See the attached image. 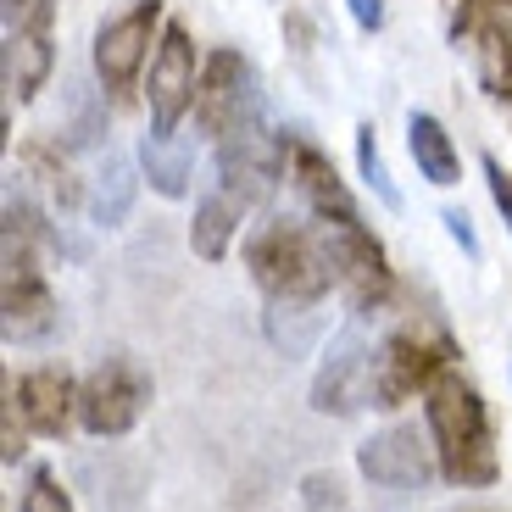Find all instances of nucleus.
Segmentation results:
<instances>
[{
    "label": "nucleus",
    "mask_w": 512,
    "mask_h": 512,
    "mask_svg": "<svg viewBox=\"0 0 512 512\" xmlns=\"http://www.w3.org/2000/svg\"><path fill=\"white\" fill-rule=\"evenodd\" d=\"M407 151H412L418 173L435 184V190H451V184L462 179L457 140L446 134V123H440V117H429V112H412V117H407Z\"/></svg>",
    "instance_id": "17"
},
{
    "label": "nucleus",
    "mask_w": 512,
    "mask_h": 512,
    "mask_svg": "<svg viewBox=\"0 0 512 512\" xmlns=\"http://www.w3.org/2000/svg\"><path fill=\"white\" fill-rule=\"evenodd\" d=\"M212 145H218V184L245 206H268L273 190L290 179V134H273L268 112H251Z\"/></svg>",
    "instance_id": "5"
},
{
    "label": "nucleus",
    "mask_w": 512,
    "mask_h": 512,
    "mask_svg": "<svg viewBox=\"0 0 512 512\" xmlns=\"http://www.w3.org/2000/svg\"><path fill=\"white\" fill-rule=\"evenodd\" d=\"M251 112H262V90H256V73L240 51H212L201 62V84H195V134L201 140H223L234 123H245Z\"/></svg>",
    "instance_id": "10"
},
{
    "label": "nucleus",
    "mask_w": 512,
    "mask_h": 512,
    "mask_svg": "<svg viewBox=\"0 0 512 512\" xmlns=\"http://www.w3.org/2000/svg\"><path fill=\"white\" fill-rule=\"evenodd\" d=\"M262 334L279 357H307L323 340V301H268Z\"/></svg>",
    "instance_id": "18"
},
{
    "label": "nucleus",
    "mask_w": 512,
    "mask_h": 512,
    "mask_svg": "<svg viewBox=\"0 0 512 512\" xmlns=\"http://www.w3.org/2000/svg\"><path fill=\"white\" fill-rule=\"evenodd\" d=\"M162 0H134L128 12L106 17L101 34H95V78H101V90L112 95V101H128V90H134V78L151 67V51L156 39H162Z\"/></svg>",
    "instance_id": "8"
},
{
    "label": "nucleus",
    "mask_w": 512,
    "mask_h": 512,
    "mask_svg": "<svg viewBox=\"0 0 512 512\" xmlns=\"http://www.w3.org/2000/svg\"><path fill=\"white\" fill-rule=\"evenodd\" d=\"M485 184H490V201H496L501 223H507V234H512V173L501 167V156H485Z\"/></svg>",
    "instance_id": "24"
},
{
    "label": "nucleus",
    "mask_w": 512,
    "mask_h": 512,
    "mask_svg": "<svg viewBox=\"0 0 512 512\" xmlns=\"http://www.w3.org/2000/svg\"><path fill=\"white\" fill-rule=\"evenodd\" d=\"M17 512H73V496L56 485L51 468H34V474H28V490H23V507H17Z\"/></svg>",
    "instance_id": "23"
},
{
    "label": "nucleus",
    "mask_w": 512,
    "mask_h": 512,
    "mask_svg": "<svg viewBox=\"0 0 512 512\" xmlns=\"http://www.w3.org/2000/svg\"><path fill=\"white\" fill-rule=\"evenodd\" d=\"M357 474L379 496H418L440 474L435 440L423 435L418 423H390V429H379L357 446Z\"/></svg>",
    "instance_id": "9"
},
{
    "label": "nucleus",
    "mask_w": 512,
    "mask_h": 512,
    "mask_svg": "<svg viewBox=\"0 0 512 512\" xmlns=\"http://www.w3.org/2000/svg\"><path fill=\"white\" fill-rule=\"evenodd\" d=\"M457 362V340L440 329L435 318H407L379 340L373 351V407L379 412H396L407 407L418 390L440 379V373Z\"/></svg>",
    "instance_id": "4"
},
{
    "label": "nucleus",
    "mask_w": 512,
    "mask_h": 512,
    "mask_svg": "<svg viewBox=\"0 0 512 512\" xmlns=\"http://www.w3.org/2000/svg\"><path fill=\"white\" fill-rule=\"evenodd\" d=\"M6 401L17 407V418L28 423V435H45V440H62L67 423L78 418V384L67 368L45 362V368H28L23 379L6 384Z\"/></svg>",
    "instance_id": "14"
},
{
    "label": "nucleus",
    "mask_w": 512,
    "mask_h": 512,
    "mask_svg": "<svg viewBox=\"0 0 512 512\" xmlns=\"http://www.w3.org/2000/svg\"><path fill=\"white\" fill-rule=\"evenodd\" d=\"M151 412V373L134 357H101L78 384V429L95 440H117Z\"/></svg>",
    "instance_id": "7"
},
{
    "label": "nucleus",
    "mask_w": 512,
    "mask_h": 512,
    "mask_svg": "<svg viewBox=\"0 0 512 512\" xmlns=\"http://www.w3.org/2000/svg\"><path fill=\"white\" fill-rule=\"evenodd\" d=\"M490 6H496V12H507V17H512V0H490Z\"/></svg>",
    "instance_id": "28"
},
{
    "label": "nucleus",
    "mask_w": 512,
    "mask_h": 512,
    "mask_svg": "<svg viewBox=\"0 0 512 512\" xmlns=\"http://www.w3.org/2000/svg\"><path fill=\"white\" fill-rule=\"evenodd\" d=\"M56 73V0H34L28 12L6 23V90L34 101L45 78Z\"/></svg>",
    "instance_id": "13"
},
{
    "label": "nucleus",
    "mask_w": 512,
    "mask_h": 512,
    "mask_svg": "<svg viewBox=\"0 0 512 512\" xmlns=\"http://www.w3.org/2000/svg\"><path fill=\"white\" fill-rule=\"evenodd\" d=\"M423 423H429V440H435L440 479H446V485L485 490L501 479L490 407H485V396H479V384L462 379L457 362L423 390Z\"/></svg>",
    "instance_id": "2"
},
{
    "label": "nucleus",
    "mask_w": 512,
    "mask_h": 512,
    "mask_svg": "<svg viewBox=\"0 0 512 512\" xmlns=\"http://www.w3.org/2000/svg\"><path fill=\"white\" fill-rule=\"evenodd\" d=\"M351 17H357V28H368V34H379L384 28V0H346Z\"/></svg>",
    "instance_id": "26"
},
{
    "label": "nucleus",
    "mask_w": 512,
    "mask_h": 512,
    "mask_svg": "<svg viewBox=\"0 0 512 512\" xmlns=\"http://www.w3.org/2000/svg\"><path fill=\"white\" fill-rule=\"evenodd\" d=\"M301 507L307 512H351V496H346V479L334 468H312L301 479Z\"/></svg>",
    "instance_id": "22"
},
{
    "label": "nucleus",
    "mask_w": 512,
    "mask_h": 512,
    "mask_svg": "<svg viewBox=\"0 0 512 512\" xmlns=\"http://www.w3.org/2000/svg\"><path fill=\"white\" fill-rule=\"evenodd\" d=\"M195 39L184 23H167L162 39H156L151 51V67H145V101H151V128L173 134L184 123V112L195 106Z\"/></svg>",
    "instance_id": "12"
},
{
    "label": "nucleus",
    "mask_w": 512,
    "mask_h": 512,
    "mask_svg": "<svg viewBox=\"0 0 512 512\" xmlns=\"http://www.w3.org/2000/svg\"><path fill=\"white\" fill-rule=\"evenodd\" d=\"M440 223H446V234L462 245V251H468V256H479V234H474V218H468V212L446 206V212H440Z\"/></svg>",
    "instance_id": "25"
},
{
    "label": "nucleus",
    "mask_w": 512,
    "mask_h": 512,
    "mask_svg": "<svg viewBox=\"0 0 512 512\" xmlns=\"http://www.w3.org/2000/svg\"><path fill=\"white\" fill-rule=\"evenodd\" d=\"M357 173H362V184L379 195V206L401 212V190H396V179H390V167H384V156H379V134H373V123L357 128Z\"/></svg>",
    "instance_id": "20"
},
{
    "label": "nucleus",
    "mask_w": 512,
    "mask_h": 512,
    "mask_svg": "<svg viewBox=\"0 0 512 512\" xmlns=\"http://www.w3.org/2000/svg\"><path fill=\"white\" fill-rule=\"evenodd\" d=\"M134 190H140V179H134L128 156L101 151V162L90 173V223L95 229H117L128 218V206H134Z\"/></svg>",
    "instance_id": "19"
},
{
    "label": "nucleus",
    "mask_w": 512,
    "mask_h": 512,
    "mask_svg": "<svg viewBox=\"0 0 512 512\" xmlns=\"http://www.w3.org/2000/svg\"><path fill=\"white\" fill-rule=\"evenodd\" d=\"M290 184H295V195H301V206H307V218L318 223L323 240H329L340 290L351 295V312H379L384 301H390V290H396L390 256H384L379 234L362 218L357 195L340 184L334 162L312 140H301V134H290Z\"/></svg>",
    "instance_id": "1"
},
{
    "label": "nucleus",
    "mask_w": 512,
    "mask_h": 512,
    "mask_svg": "<svg viewBox=\"0 0 512 512\" xmlns=\"http://www.w3.org/2000/svg\"><path fill=\"white\" fill-rule=\"evenodd\" d=\"M245 268L268 301H323L340 290L329 240L312 218H262L245 234Z\"/></svg>",
    "instance_id": "3"
},
{
    "label": "nucleus",
    "mask_w": 512,
    "mask_h": 512,
    "mask_svg": "<svg viewBox=\"0 0 512 512\" xmlns=\"http://www.w3.org/2000/svg\"><path fill=\"white\" fill-rule=\"evenodd\" d=\"M28 6H34V0H6V23H12L17 12H28Z\"/></svg>",
    "instance_id": "27"
},
{
    "label": "nucleus",
    "mask_w": 512,
    "mask_h": 512,
    "mask_svg": "<svg viewBox=\"0 0 512 512\" xmlns=\"http://www.w3.org/2000/svg\"><path fill=\"white\" fill-rule=\"evenodd\" d=\"M251 212V206L240 201L234 190H223V184H212V190L195 201V218H190V251L201 256V262H223L234 245V234H240V218Z\"/></svg>",
    "instance_id": "16"
},
{
    "label": "nucleus",
    "mask_w": 512,
    "mask_h": 512,
    "mask_svg": "<svg viewBox=\"0 0 512 512\" xmlns=\"http://www.w3.org/2000/svg\"><path fill=\"white\" fill-rule=\"evenodd\" d=\"M23 167H28V173H39V184L56 195V206H62V212H73V206H90V195L78 190V179L67 173L62 162H56L51 151H45V145H28V151H23Z\"/></svg>",
    "instance_id": "21"
},
{
    "label": "nucleus",
    "mask_w": 512,
    "mask_h": 512,
    "mask_svg": "<svg viewBox=\"0 0 512 512\" xmlns=\"http://www.w3.org/2000/svg\"><path fill=\"white\" fill-rule=\"evenodd\" d=\"M379 312H351L346 329L329 340L318 362V379H312V412L323 418H357L362 407H373V351L379 340L368 334V323Z\"/></svg>",
    "instance_id": "6"
},
{
    "label": "nucleus",
    "mask_w": 512,
    "mask_h": 512,
    "mask_svg": "<svg viewBox=\"0 0 512 512\" xmlns=\"http://www.w3.org/2000/svg\"><path fill=\"white\" fill-rule=\"evenodd\" d=\"M451 39H457V51H468L485 95L496 106H507V117H512V17L496 12L490 0H462Z\"/></svg>",
    "instance_id": "11"
},
{
    "label": "nucleus",
    "mask_w": 512,
    "mask_h": 512,
    "mask_svg": "<svg viewBox=\"0 0 512 512\" xmlns=\"http://www.w3.org/2000/svg\"><path fill=\"white\" fill-rule=\"evenodd\" d=\"M140 167L145 179H151L156 195H167V201H184L190 195V173H195V140L190 134H162V128H151V134H140Z\"/></svg>",
    "instance_id": "15"
}]
</instances>
